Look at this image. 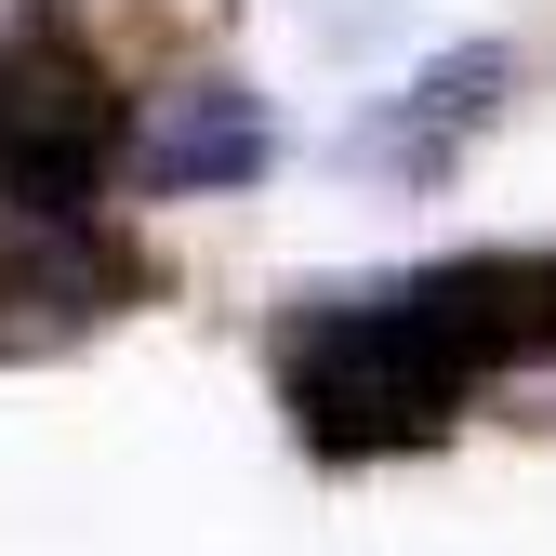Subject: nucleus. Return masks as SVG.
Wrapping results in <instances>:
<instances>
[{
	"instance_id": "obj_2",
	"label": "nucleus",
	"mask_w": 556,
	"mask_h": 556,
	"mask_svg": "<svg viewBox=\"0 0 556 556\" xmlns=\"http://www.w3.org/2000/svg\"><path fill=\"white\" fill-rule=\"evenodd\" d=\"M119 160V93L66 27H0V199L80 213Z\"/></svg>"
},
{
	"instance_id": "obj_4",
	"label": "nucleus",
	"mask_w": 556,
	"mask_h": 556,
	"mask_svg": "<svg viewBox=\"0 0 556 556\" xmlns=\"http://www.w3.org/2000/svg\"><path fill=\"white\" fill-rule=\"evenodd\" d=\"M119 160H132L147 199H213V186H252V173L278 160V119H265V93H239V80H173L147 119L119 132Z\"/></svg>"
},
{
	"instance_id": "obj_5",
	"label": "nucleus",
	"mask_w": 556,
	"mask_h": 556,
	"mask_svg": "<svg viewBox=\"0 0 556 556\" xmlns=\"http://www.w3.org/2000/svg\"><path fill=\"white\" fill-rule=\"evenodd\" d=\"M504 80H517V53H504V40H477V53H438L410 93H384L358 132H344V173H397V186H438V173H451V147H464V132L504 106Z\"/></svg>"
},
{
	"instance_id": "obj_3",
	"label": "nucleus",
	"mask_w": 556,
	"mask_h": 556,
	"mask_svg": "<svg viewBox=\"0 0 556 556\" xmlns=\"http://www.w3.org/2000/svg\"><path fill=\"white\" fill-rule=\"evenodd\" d=\"M132 305V252L93 213H14L0 226V358H53Z\"/></svg>"
},
{
	"instance_id": "obj_1",
	"label": "nucleus",
	"mask_w": 556,
	"mask_h": 556,
	"mask_svg": "<svg viewBox=\"0 0 556 556\" xmlns=\"http://www.w3.org/2000/svg\"><path fill=\"white\" fill-rule=\"evenodd\" d=\"M556 344V252H451L410 278H358L278 318V410L292 438L358 464V451H425L477 384L530 371Z\"/></svg>"
}]
</instances>
